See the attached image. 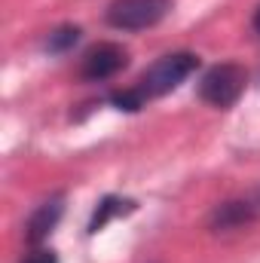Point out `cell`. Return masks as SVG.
I'll return each mask as SVG.
<instances>
[{
  "label": "cell",
  "mask_w": 260,
  "mask_h": 263,
  "mask_svg": "<svg viewBox=\"0 0 260 263\" xmlns=\"http://www.w3.org/2000/svg\"><path fill=\"white\" fill-rule=\"evenodd\" d=\"M196 67H199V55H193V52H169V55H162L159 62H153V65L144 70L138 89H141L147 98L169 95V92L178 89L190 73H196Z\"/></svg>",
  "instance_id": "cell-1"
},
{
  "label": "cell",
  "mask_w": 260,
  "mask_h": 263,
  "mask_svg": "<svg viewBox=\"0 0 260 263\" xmlns=\"http://www.w3.org/2000/svg\"><path fill=\"white\" fill-rule=\"evenodd\" d=\"M245 83H248L245 67L233 65V62H224V65H214L202 73V80H199V98L205 104H211V107L227 110V107H233L242 98Z\"/></svg>",
  "instance_id": "cell-2"
},
{
  "label": "cell",
  "mask_w": 260,
  "mask_h": 263,
  "mask_svg": "<svg viewBox=\"0 0 260 263\" xmlns=\"http://www.w3.org/2000/svg\"><path fill=\"white\" fill-rule=\"evenodd\" d=\"M172 9V0H114L104 12L107 25L117 31H144L159 25Z\"/></svg>",
  "instance_id": "cell-3"
},
{
  "label": "cell",
  "mask_w": 260,
  "mask_h": 263,
  "mask_svg": "<svg viewBox=\"0 0 260 263\" xmlns=\"http://www.w3.org/2000/svg\"><path fill=\"white\" fill-rule=\"evenodd\" d=\"M126 65H129V49L126 46H120V43H98V46H92L83 55L80 73H83V80L101 83V80L117 77Z\"/></svg>",
  "instance_id": "cell-4"
},
{
  "label": "cell",
  "mask_w": 260,
  "mask_h": 263,
  "mask_svg": "<svg viewBox=\"0 0 260 263\" xmlns=\"http://www.w3.org/2000/svg\"><path fill=\"white\" fill-rule=\"evenodd\" d=\"M62 214H65V202L62 196H52L46 199L43 205H37V211L28 217V242H43L55 227H59V220H62Z\"/></svg>",
  "instance_id": "cell-5"
},
{
  "label": "cell",
  "mask_w": 260,
  "mask_h": 263,
  "mask_svg": "<svg viewBox=\"0 0 260 263\" xmlns=\"http://www.w3.org/2000/svg\"><path fill=\"white\" fill-rule=\"evenodd\" d=\"M132 208H135V202L132 199H120V196H104L98 202V208H95V214H92V220H89V233L95 236L98 230H104L114 217H120V214H129Z\"/></svg>",
  "instance_id": "cell-6"
},
{
  "label": "cell",
  "mask_w": 260,
  "mask_h": 263,
  "mask_svg": "<svg viewBox=\"0 0 260 263\" xmlns=\"http://www.w3.org/2000/svg\"><path fill=\"white\" fill-rule=\"evenodd\" d=\"M254 217V208L248 202H224L214 217H211V227L214 230H233V227H242Z\"/></svg>",
  "instance_id": "cell-7"
},
{
  "label": "cell",
  "mask_w": 260,
  "mask_h": 263,
  "mask_svg": "<svg viewBox=\"0 0 260 263\" xmlns=\"http://www.w3.org/2000/svg\"><path fill=\"white\" fill-rule=\"evenodd\" d=\"M80 28L77 25H62V28H55L49 37H46V52H52V55H62V52H70L77 43H80Z\"/></svg>",
  "instance_id": "cell-8"
},
{
  "label": "cell",
  "mask_w": 260,
  "mask_h": 263,
  "mask_svg": "<svg viewBox=\"0 0 260 263\" xmlns=\"http://www.w3.org/2000/svg\"><path fill=\"white\" fill-rule=\"evenodd\" d=\"M144 101H147V95L135 86V89H123V92H114L110 95V104L117 107V110H126V114H138L141 107H144Z\"/></svg>",
  "instance_id": "cell-9"
},
{
  "label": "cell",
  "mask_w": 260,
  "mask_h": 263,
  "mask_svg": "<svg viewBox=\"0 0 260 263\" xmlns=\"http://www.w3.org/2000/svg\"><path fill=\"white\" fill-rule=\"evenodd\" d=\"M22 263H59V257H55V251H34L28 260Z\"/></svg>",
  "instance_id": "cell-10"
},
{
  "label": "cell",
  "mask_w": 260,
  "mask_h": 263,
  "mask_svg": "<svg viewBox=\"0 0 260 263\" xmlns=\"http://www.w3.org/2000/svg\"><path fill=\"white\" fill-rule=\"evenodd\" d=\"M254 31L260 34V6H257V12H254Z\"/></svg>",
  "instance_id": "cell-11"
}]
</instances>
